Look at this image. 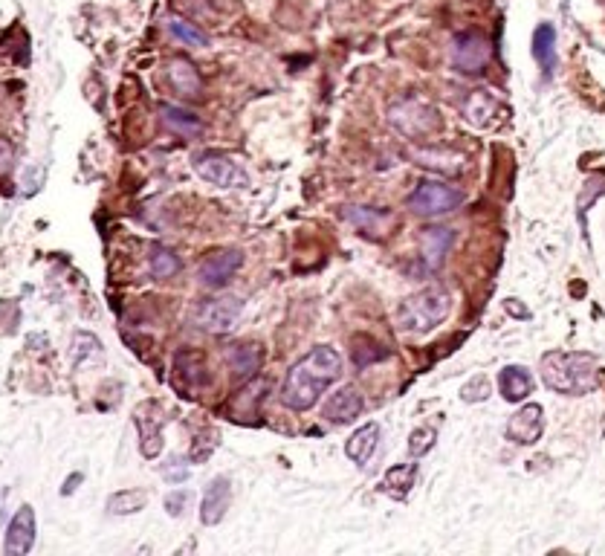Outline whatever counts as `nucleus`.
Segmentation results:
<instances>
[{
    "instance_id": "nucleus-1",
    "label": "nucleus",
    "mask_w": 605,
    "mask_h": 556,
    "mask_svg": "<svg viewBox=\"0 0 605 556\" xmlns=\"http://www.w3.org/2000/svg\"><path fill=\"white\" fill-rule=\"evenodd\" d=\"M342 377V357L330 345H316L287 371L281 400L293 412H307Z\"/></svg>"
},
{
    "instance_id": "nucleus-2",
    "label": "nucleus",
    "mask_w": 605,
    "mask_h": 556,
    "mask_svg": "<svg viewBox=\"0 0 605 556\" xmlns=\"http://www.w3.org/2000/svg\"><path fill=\"white\" fill-rule=\"evenodd\" d=\"M542 380L550 391L556 394H568V397H579L588 391L597 389L600 371H597V357L594 354H565V351H548L542 357Z\"/></svg>"
},
{
    "instance_id": "nucleus-3",
    "label": "nucleus",
    "mask_w": 605,
    "mask_h": 556,
    "mask_svg": "<svg viewBox=\"0 0 605 556\" xmlns=\"http://www.w3.org/2000/svg\"><path fill=\"white\" fill-rule=\"evenodd\" d=\"M449 307H452L449 293L440 287H429V290H420L409 299H403L394 319H397L400 331H406V334H429L449 316Z\"/></svg>"
},
{
    "instance_id": "nucleus-4",
    "label": "nucleus",
    "mask_w": 605,
    "mask_h": 556,
    "mask_svg": "<svg viewBox=\"0 0 605 556\" xmlns=\"http://www.w3.org/2000/svg\"><path fill=\"white\" fill-rule=\"evenodd\" d=\"M467 200V192L449 183L438 180H423L412 195L406 197V206L420 218H435V215H449Z\"/></svg>"
},
{
    "instance_id": "nucleus-5",
    "label": "nucleus",
    "mask_w": 605,
    "mask_h": 556,
    "mask_svg": "<svg viewBox=\"0 0 605 556\" xmlns=\"http://www.w3.org/2000/svg\"><path fill=\"white\" fill-rule=\"evenodd\" d=\"M391 122L400 134L412 139H426L440 131L438 111L423 99H406L397 108H391Z\"/></svg>"
},
{
    "instance_id": "nucleus-6",
    "label": "nucleus",
    "mask_w": 605,
    "mask_h": 556,
    "mask_svg": "<svg viewBox=\"0 0 605 556\" xmlns=\"http://www.w3.org/2000/svg\"><path fill=\"white\" fill-rule=\"evenodd\" d=\"M194 171L220 189H247L249 174L241 168V163H235L232 157L218 154V151H206L194 160Z\"/></svg>"
},
{
    "instance_id": "nucleus-7",
    "label": "nucleus",
    "mask_w": 605,
    "mask_h": 556,
    "mask_svg": "<svg viewBox=\"0 0 605 556\" xmlns=\"http://www.w3.org/2000/svg\"><path fill=\"white\" fill-rule=\"evenodd\" d=\"M244 313V299H238V296H223V299H209V302H203V305L194 310V322H197V328H203V331H212V334H223V331H229L235 322H238V316Z\"/></svg>"
},
{
    "instance_id": "nucleus-8",
    "label": "nucleus",
    "mask_w": 605,
    "mask_h": 556,
    "mask_svg": "<svg viewBox=\"0 0 605 556\" xmlns=\"http://www.w3.org/2000/svg\"><path fill=\"white\" fill-rule=\"evenodd\" d=\"M241 264H244L241 250H215L200 261L197 278H200L203 287L220 290V287H226V284L232 281V276L241 270Z\"/></svg>"
},
{
    "instance_id": "nucleus-9",
    "label": "nucleus",
    "mask_w": 605,
    "mask_h": 556,
    "mask_svg": "<svg viewBox=\"0 0 605 556\" xmlns=\"http://www.w3.org/2000/svg\"><path fill=\"white\" fill-rule=\"evenodd\" d=\"M493 58V47L490 41L481 35V32H467V35H458L455 38V50H452V64L467 73V76H475L481 73Z\"/></svg>"
},
{
    "instance_id": "nucleus-10",
    "label": "nucleus",
    "mask_w": 605,
    "mask_h": 556,
    "mask_svg": "<svg viewBox=\"0 0 605 556\" xmlns=\"http://www.w3.org/2000/svg\"><path fill=\"white\" fill-rule=\"evenodd\" d=\"M542 432H545V409L539 403H524L507 423V438L519 446L536 444Z\"/></svg>"
},
{
    "instance_id": "nucleus-11",
    "label": "nucleus",
    "mask_w": 605,
    "mask_h": 556,
    "mask_svg": "<svg viewBox=\"0 0 605 556\" xmlns=\"http://www.w3.org/2000/svg\"><path fill=\"white\" fill-rule=\"evenodd\" d=\"M229 501H232V481L226 475H218L206 484L203 490V504H200V522L206 528H215L223 522L226 510H229Z\"/></svg>"
},
{
    "instance_id": "nucleus-12",
    "label": "nucleus",
    "mask_w": 605,
    "mask_h": 556,
    "mask_svg": "<svg viewBox=\"0 0 605 556\" xmlns=\"http://www.w3.org/2000/svg\"><path fill=\"white\" fill-rule=\"evenodd\" d=\"M32 545H35V510L29 504H24L9 522L6 539H3V551L9 556H24L32 551Z\"/></svg>"
},
{
    "instance_id": "nucleus-13",
    "label": "nucleus",
    "mask_w": 605,
    "mask_h": 556,
    "mask_svg": "<svg viewBox=\"0 0 605 556\" xmlns=\"http://www.w3.org/2000/svg\"><path fill=\"white\" fill-rule=\"evenodd\" d=\"M345 218L357 226L362 235L368 238H388L397 226V215L388 212V209H368V206H351L345 212Z\"/></svg>"
},
{
    "instance_id": "nucleus-14",
    "label": "nucleus",
    "mask_w": 605,
    "mask_h": 556,
    "mask_svg": "<svg viewBox=\"0 0 605 556\" xmlns=\"http://www.w3.org/2000/svg\"><path fill=\"white\" fill-rule=\"evenodd\" d=\"M165 79L174 93H180L186 99H200V93H203V79L189 58H171L165 64Z\"/></svg>"
},
{
    "instance_id": "nucleus-15",
    "label": "nucleus",
    "mask_w": 605,
    "mask_h": 556,
    "mask_svg": "<svg viewBox=\"0 0 605 556\" xmlns=\"http://www.w3.org/2000/svg\"><path fill=\"white\" fill-rule=\"evenodd\" d=\"M362 409H365L362 394L357 389H351V386H345V389H339L336 394L328 397L325 417H328L330 423H351L354 417L362 415Z\"/></svg>"
},
{
    "instance_id": "nucleus-16",
    "label": "nucleus",
    "mask_w": 605,
    "mask_h": 556,
    "mask_svg": "<svg viewBox=\"0 0 605 556\" xmlns=\"http://www.w3.org/2000/svg\"><path fill=\"white\" fill-rule=\"evenodd\" d=\"M498 389H501V397L507 403H522L533 391V374L524 365H507L498 374Z\"/></svg>"
},
{
    "instance_id": "nucleus-17",
    "label": "nucleus",
    "mask_w": 605,
    "mask_h": 556,
    "mask_svg": "<svg viewBox=\"0 0 605 556\" xmlns=\"http://www.w3.org/2000/svg\"><path fill=\"white\" fill-rule=\"evenodd\" d=\"M377 444H380V423H362L351 435V441L345 444V455L357 467H365L371 461V455L377 452Z\"/></svg>"
},
{
    "instance_id": "nucleus-18",
    "label": "nucleus",
    "mask_w": 605,
    "mask_h": 556,
    "mask_svg": "<svg viewBox=\"0 0 605 556\" xmlns=\"http://www.w3.org/2000/svg\"><path fill=\"white\" fill-rule=\"evenodd\" d=\"M134 423L139 429V452L142 458L154 461L163 452V429H160V417H151L145 409H137Z\"/></svg>"
},
{
    "instance_id": "nucleus-19",
    "label": "nucleus",
    "mask_w": 605,
    "mask_h": 556,
    "mask_svg": "<svg viewBox=\"0 0 605 556\" xmlns=\"http://www.w3.org/2000/svg\"><path fill=\"white\" fill-rule=\"evenodd\" d=\"M174 371H177V380H186L189 389H200L209 383V368H206V357L197 354V351H183L177 354L174 360Z\"/></svg>"
},
{
    "instance_id": "nucleus-20",
    "label": "nucleus",
    "mask_w": 605,
    "mask_h": 556,
    "mask_svg": "<svg viewBox=\"0 0 605 556\" xmlns=\"http://www.w3.org/2000/svg\"><path fill=\"white\" fill-rule=\"evenodd\" d=\"M533 58L542 64V73L550 79L556 70V29L553 24H539L533 32Z\"/></svg>"
},
{
    "instance_id": "nucleus-21",
    "label": "nucleus",
    "mask_w": 605,
    "mask_h": 556,
    "mask_svg": "<svg viewBox=\"0 0 605 556\" xmlns=\"http://www.w3.org/2000/svg\"><path fill=\"white\" fill-rule=\"evenodd\" d=\"M226 360L229 365L235 368V374L241 377V380H247L252 377L258 368H261V360H264V351H261V345H232L229 351H226Z\"/></svg>"
},
{
    "instance_id": "nucleus-22",
    "label": "nucleus",
    "mask_w": 605,
    "mask_h": 556,
    "mask_svg": "<svg viewBox=\"0 0 605 556\" xmlns=\"http://www.w3.org/2000/svg\"><path fill=\"white\" fill-rule=\"evenodd\" d=\"M180 267H183V261H180V255L174 250H168L163 244H157L151 255H148V270H151V276L154 278H174L180 273Z\"/></svg>"
},
{
    "instance_id": "nucleus-23",
    "label": "nucleus",
    "mask_w": 605,
    "mask_h": 556,
    "mask_svg": "<svg viewBox=\"0 0 605 556\" xmlns=\"http://www.w3.org/2000/svg\"><path fill=\"white\" fill-rule=\"evenodd\" d=\"M414 478H417V467H414V464H397V467H391V470L385 473L383 487L391 496L406 499L409 490L414 487Z\"/></svg>"
},
{
    "instance_id": "nucleus-24",
    "label": "nucleus",
    "mask_w": 605,
    "mask_h": 556,
    "mask_svg": "<svg viewBox=\"0 0 605 556\" xmlns=\"http://www.w3.org/2000/svg\"><path fill=\"white\" fill-rule=\"evenodd\" d=\"M148 504V493L145 490H119L108 499L110 516H134Z\"/></svg>"
},
{
    "instance_id": "nucleus-25",
    "label": "nucleus",
    "mask_w": 605,
    "mask_h": 556,
    "mask_svg": "<svg viewBox=\"0 0 605 556\" xmlns=\"http://www.w3.org/2000/svg\"><path fill=\"white\" fill-rule=\"evenodd\" d=\"M160 113H163V125L171 134L192 137V134L200 131V122H197V116H192V113L180 111V108H174V105H163Z\"/></svg>"
},
{
    "instance_id": "nucleus-26",
    "label": "nucleus",
    "mask_w": 605,
    "mask_h": 556,
    "mask_svg": "<svg viewBox=\"0 0 605 556\" xmlns=\"http://www.w3.org/2000/svg\"><path fill=\"white\" fill-rule=\"evenodd\" d=\"M168 32H171L177 41H183V44H189V47H197V50L209 47V35H206L203 29L194 27V24H189V21L171 18V21H168Z\"/></svg>"
},
{
    "instance_id": "nucleus-27",
    "label": "nucleus",
    "mask_w": 605,
    "mask_h": 556,
    "mask_svg": "<svg viewBox=\"0 0 605 556\" xmlns=\"http://www.w3.org/2000/svg\"><path fill=\"white\" fill-rule=\"evenodd\" d=\"M423 241L429 247V267H438L440 258L446 255L449 244H452V229H426Z\"/></svg>"
},
{
    "instance_id": "nucleus-28",
    "label": "nucleus",
    "mask_w": 605,
    "mask_h": 556,
    "mask_svg": "<svg viewBox=\"0 0 605 556\" xmlns=\"http://www.w3.org/2000/svg\"><path fill=\"white\" fill-rule=\"evenodd\" d=\"M493 108H495L493 96L484 93V90H475L467 102V116L475 122V125H487V116L493 113Z\"/></svg>"
},
{
    "instance_id": "nucleus-29",
    "label": "nucleus",
    "mask_w": 605,
    "mask_h": 556,
    "mask_svg": "<svg viewBox=\"0 0 605 556\" xmlns=\"http://www.w3.org/2000/svg\"><path fill=\"white\" fill-rule=\"evenodd\" d=\"M438 444V429L432 426H423V429H414L412 438H409V452L412 458H423L426 452H432Z\"/></svg>"
},
{
    "instance_id": "nucleus-30",
    "label": "nucleus",
    "mask_w": 605,
    "mask_h": 556,
    "mask_svg": "<svg viewBox=\"0 0 605 556\" xmlns=\"http://www.w3.org/2000/svg\"><path fill=\"white\" fill-rule=\"evenodd\" d=\"M215 449H218V432H200V435L194 438L192 449H189V461H192V464H203V461L212 458Z\"/></svg>"
},
{
    "instance_id": "nucleus-31",
    "label": "nucleus",
    "mask_w": 605,
    "mask_h": 556,
    "mask_svg": "<svg viewBox=\"0 0 605 556\" xmlns=\"http://www.w3.org/2000/svg\"><path fill=\"white\" fill-rule=\"evenodd\" d=\"M160 473H163V478L168 484H183V481H189V461L180 458V455H171L163 464Z\"/></svg>"
},
{
    "instance_id": "nucleus-32",
    "label": "nucleus",
    "mask_w": 605,
    "mask_h": 556,
    "mask_svg": "<svg viewBox=\"0 0 605 556\" xmlns=\"http://www.w3.org/2000/svg\"><path fill=\"white\" fill-rule=\"evenodd\" d=\"M603 177H591L585 186H582V195H579V218H585V212H588V206L597 200V197L603 195Z\"/></svg>"
},
{
    "instance_id": "nucleus-33",
    "label": "nucleus",
    "mask_w": 605,
    "mask_h": 556,
    "mask_svg": "<svg viewBox=\"0 0 605 556\" xmlns=\"http://www.w3.org/2000/svg\"><path fill=\"white\" fill-rule=\"evenodd\" d=\"M189 501H192V493H189V490H174V493H168L163 501L165 513H168V516H174V519H180V516L186 513Z\"/></svg>"
},
{
    "instance_id": "nucleus-34",
    "label": "nucleus",
    "mask_w": 605,
    "mask_h": 556,
    "mask_svg": "<svg viewBox=\"0 0 605 556\" xmlns=\"http://www.w3.org/2000/svg\"><path fill=\"white\" fill-rule=\"evenodd\" d=\"M487 394H490V380L484 374L472 377L467 386H464V400L467 403H481V400H487Z\"/></svg>"
},
{
    "instance_id": "nucleus-35",
    "label": "nucleus",
    "mask_w": 605,
    "mask_h": 556,
    "mask_svg": "<svg viewBox=\"0 0 605 556\" xmlns=\"http://www.w3.org/2000/svg\"><path fill=\"white\" fill-rule=\"evenodd\" d=\"M9 163H12V145L6 139H0V177L6 174Z\"/></svg>"
},
{
    "instance_id": "nucleus-36",
    "label": "nucleus",
    "mask_w": 605,
    "mask_h": 556,
    "mask_svg": "<svg viewBox=\"0 0 605 556\" xmlns=\"http://www.w3.org/2000/svg\"><path fill=\"white\" fill-rule=\"evenodd\" d=\"M84 481V475L82 473H76V475H70L67 481H64V487H61V496H70V493H76L79 490V484Z\"/></svg>"
}]
</instances>
